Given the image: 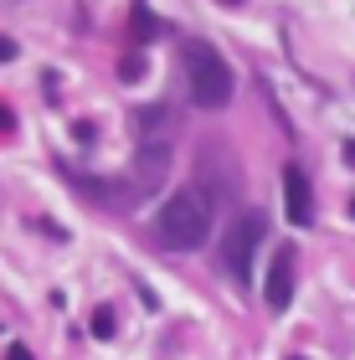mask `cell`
<instances>
[{"instance_id":"obj_3","label":"cell","mask_w":355,"mask_h":360,"mask_svg":"<svg viewBox=\"0 0 355 360\" xmlns=\"http://www.w3.org/2000/svg\"><path fill=\"white\" fill-rule=\"evenodd\" d=\"M263 242H268L263 211H242L227 226V237H221V273H227L232 283H252V257H257Z\"/></svg>"},{"instance_id":"obj_7","label":"cell","mask_w":355,"mask_h":360,"mask_svg":"<svg viewBox=\"0 0 355 360\" xmlns=\"http://www.w3.org/2000/svg\"><path fill=\"white\" fill-rule=\"evenodd\" d=\"M93 335H98V340L114 335V314H108V309H98V314H93Z\"/></svg>"},{"instance_id":"obj_2","label":"cell","mask_w":355,"mask_h":360,"mask_svg":"<svg viewBox=\"0 0 355 360\" xmlns=\"http://www.w3.org/2000/svg\"><path fill=\"white\" fill-rule=\"evenodd\" d=\"M181 68H186V93H191L196 108H227L232 103V88H237L232 68H227V57H221L206 37H186Z\"/></svg>"},{"instance_id":"obj_8","label":"cell","mask_w":355,"mask_h":360,"mask_svg":"<svg viewBox=\"0 0 355 360\" xmlns=\"http://www.w3.org/2000/svg\"><path fill=\"white\" fill-rule=\"evenodd\" d=\"M11 57H15V41H11V37H0V62H11Z\"/></svg>"},{"instance_id":"obj_6","label":"cell","mask_w":355,"mask_h":360,"mask_svg":"<svg viewBox=\"0 0 355 360\" xmlns=\"http://www.w3.org/2000/svg\"><path fill=\"white\" fill-rule=\"evenodd\" d=\"M283 211L294 226H309V217H314V195H309V180H304L299 165L283 170Z\"/></svg>"},{"instance_id":"obj_1","label":"cell","mask_w":355,"mask_h":360,"mask_svg":"<svg viewBox=\"0 0 355 360\" xmlns=\"http://www.w3.org/2000/svg\"><path fill=\"white\" fill-rule=\"evenodd\" d=\"M206 237H212V191L206 186L175 191L155 217V242L170 252H196Z\"/></svg>"},{"instance_id":"obj_10","label":"cell","mask_w":355,"mask_h":360,"mask_svg":"<svg viewBox=\"0 0 355 360\" xmlns=\"http://www.w3.org/2000/svg\"><path fill=\"white\" fill-rule=\"evenodd\" d=\"M0 129H11V108L6 103H0Z\"/></svg>"},{"instance_id":"obj_9","label":"cell","mask_w":355,"mask_h":360,"mask_svg":"<svg viewBox=\"0 0 355 360\" xmlns=\"http://www.w3.org/2000/svg\"><path fill=\"white\" fill-rule=\"evenodd\" d=\"M6 360H31V350H21V345H11V355Z\"/></svg>"},{"instance_id":"obj_4","label":"cell","mask_w":355,"mask_h":360,"mask_svg":"<svg viewBox=\"0 0 355 360\" xmlns=\"http://www.w3.org/2000/svg\"><path fill=\"white\" fill-rule=\"evenodd\" d=\"M263 304L278 314V309H288L294 304V248H283L273 252V263H268V283H263Z\"/></svg>"},{"instance_id":"obj_5","label":"cell","mask_w":355,"mask_h":360,"mask_svg":"<svg viewBox=\"0 0 355 360\" xmlns=\"http://www.w3.org/2000/svg\"><path fill=\"white\" fill-rule=\"evenodd\" d=\"M170 170V144H144L134 155V175H129V195H150Z\"/></svg>"}]
</instances>
